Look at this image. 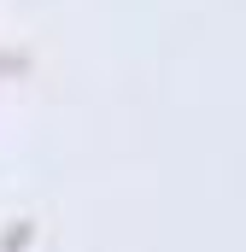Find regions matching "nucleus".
Returning <instances> with one entry per match:
<instances>
[]
</instances>
